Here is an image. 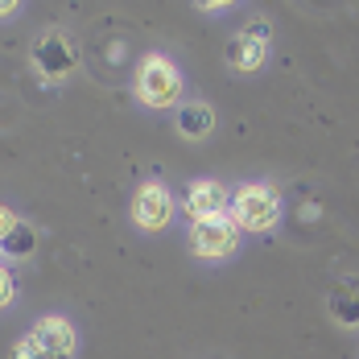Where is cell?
I'll return each mask as SVG.
<instances>
[{
  "mask_svg": "<svg viewBox=\"0 0 359 359\" xmlns=\"http://www.w3.org/2000/svg\"><path fill=\"white\" fill-rule=\"evenodd\" d=\"M79 355V326L67 314H41L13 347L8 359H74Z\"/></svg>",
  "mask_w": 359,
  "mask_h": 359,
  "instance_id": "1",
  "label": "cell"
},
{
  "mask_svg": "<svg viewBox=\"0 0 359 359\" xmlns=\"http://www.w3.org/2000/svg\"><path fill=\"white\" fill-rule=\"evenodd\" d=\"M182 87H186V79H182L178 62L165 58V54H144L137 74H133V95H137V104H144V108H153V111L174 108L182 100Z\"/></svg>",
  "mask_w": 359,
  "mask_h": 359,
  "instance_id": "2",
  "label": "cell"
},
{
  "mask_svg": "<svg viewBox=\"0 0 359 359\" xmlns=\"http://www.w3.org/2000/svg\"><path fill=\"white\" fill-rule=\"evenodd\" d=\"M29 67H34V74L46 87H62L74 74V67H79L71 37L62 29H41L34 37V46H29Z\"/></svg>",
  "mask_w": 359,
  "mask_h": 359,
  "instance_id": "3",
  "label": "cell"
},
{
  "mask_svg": "<svg viewBox=\"0 0 359 359\" xmlns=\"http://www.w3.org/2000/svg\"><path fill=\"white\" fill-rule=\"evenodd\" d=\"M240 231H273L277 219H281V194L264 182H248L231 194V211Z\"/></svg>",
  "mask_w": 359,
  "mask_h": 359,
  "instance_id": "4",
  "label": "cell"
},
{
  "mask_svg": "<svg viewBox=\"0 0 359 359\" xmlns=\"http://www.w3.org/2000/svg\"><path fill=\"white\" fill-rule=\"evenodd\" d=\"M240 227L231 215H215L207 223H190V252L198 260H227L231 252L240 248Z\"/></svg>",
  "mask_w": 359,
  "mask_h": 359,
  "instance_id": "5",
  "label": "cell"
},
{
  "mask_svg": "<svg viewBox=\"0 0 359 359\" xmlns=\"http://www.w3.org/2000/svg\"><path fill=\"white\" fill-rule=\"evenodd\" d=\"M174 223V194L165 182H144L141 190L133 194V227L137 231H165Z\"/></svg>",
  "mask_w": 359,
  "mask_h": 359,
  "instance_id": "6",
  "label": "cell"
},
{
  "mask_svg": "<svg viewBox=\"0 0 359 359\" xmlns=\"http://www.w3.org/2000/svg\"><path fill=\"white\" fill-rule=\"evenodd\" d=\"M264 34H269L264 21H256L252 29H240V34L223 46V62L236 74H256L264 67V58H269V37Z\"/></svg>",
  "mask_w": 359,
  "mask_h": 359,
  "instance_id": "7",
  "label": "cell"
},
{
  "mask_svg": "<svg viewBox=\"0 0 359 359\" xmlns=\"http://www.w3.org/2000/svg\"><path fill=\"white\" fill-rule=\"evenodd\" d=\"M182 211L190 215V223H207V219L227 215V211H231V194L223 190V182L198 178L190 190H186V198H182Z\"/></svg>",
  "mask_w": 359,
  "mask_h": 359,
  "instance_id": "8",
  "label": "cell"
},
{
  "mask_svg": "<svg viewBox=\"0 0 359 359\" xmlns=\"http://www.w3.org/2000/svg\"><path fill=\"white\" fill-rule=\"evenodd\" d=\"M326 314L330 323L343 330H359V281H339L326 297Z\"/></svg>",
  "mask_w": 359,
  "mask_h": 359,
  "instance_id": "9",
  "label": "cell"
},
{
  "mask_svg": "<svg viewBox=\"0 0 359 359\" xmlns=\"http://www.w3.org/2000/svg\"><path fill=\"white\" fill-rule=\"evenodd\" d=\"M174 128H178V137H186V141H207V137L215 133V108L203 104V100H194V104H178V120H174Z\"/></svg>",
  "mask_w": 359,
  "mask_h": 359,
  "instance_id": "10",
  "label": "cell"
},
{
  "mask_svg": "<svg viewBox=\"0 0 359 359\" xmlns=\"http://www.w3.org/2000/svg\"><path fill=\"white\" fill-rule=\"evenodd\" d=\"M37 252V227L29 219H17V227L4 236V244H0V256H8V260H29Z\"/></svg>",
  "mask_w": 359,
  "mask_h": 359,
  "instance_id": "11",
  "label": "cell"
},
{
  "mask_svg": "<svg viewBox=\"0 0 359 359\" xmlns=\"http://www.w3.org/2000/svg\"><path fill=\"white\" fill-rule=\"evenodd\" d=\"M13 297H17V281H13V273H8V269H0V310H4V306H13Z\"/></svg>",
  "mask_w": 359,
  "mask_h": 359,
  "instance_id": "12",
  "label": "cell"
},
{
  "mask_svg": "<svg viewBox=\"0 0 359 359\" xmlns=\"http://www.w3.org/2000/svg\"><path fill=\"white\" fill-rule=\"evenodd\" d=\"M17 219L21 215H13V207H0V244H4V236L17 227Z\"/></svg>",
  "mask_w": 359,
  "mask_h": 359,
  "instance_id": "13",
  "label": "cell"
},
{
  "mask_svg": "<svg viewBox=\"0 0 359 359\" xmlns=\"http://www.w3.org/2000/svg\"><path fill=\"white\" fill-rule=\"evenodd\" d=\"M17 13H21L17 0H0V21H8V17H17Z\"/></svg>",
  "mask_w": 359,
  "mask_h": 359,
  "instance_id": "14",
  "label": "cell"
}]
</instances>
